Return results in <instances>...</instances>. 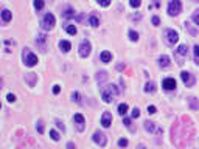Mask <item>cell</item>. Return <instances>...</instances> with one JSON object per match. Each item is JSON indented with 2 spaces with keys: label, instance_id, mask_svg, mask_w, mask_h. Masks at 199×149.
Returning a JSON list of instances; mask_svg holds the SVG:
<instances>
[{
  "label": "cell",
  "instance_id": "obj_1",
  "mask_svg": "<svg viewBox=\"0 0 199 149\" xmlns=\"http://www.w3.org/2000/svg\"><path fill=\"white\" fill-rule=\"evenodd\" d=\"M193 126L191 124H176L173 126V129H171V137H173V143L174 145H180V138H185L187 141L190 143V140L193 138Z\"/></svg>",
  "mask_w": 199,
  "mask_h": 149
},
{
  "label": "cell",
  "instance_id": "obj_2",
  "mask_svg": "<svg viewBox=\"0 0 199 149\" xmlns=\"http://www.w3.org/2000/svg\"><path fill=\"white\" fill-rule=\"evenodd\" d=\"M118 93H120V90H118L117 86H115V84H109L107 87H104V89H103L101 98L104 99V103H110V101H112V98L117 96Z\"/></svg>",
  "mask_w": 199,
  "mask_h": 149
},
{
  "label": "cell",
  "instance_id": "obj_3",
  "mask_svg": "<svg viewBox=\"0 0 199 149\" xmlns=\"http://www.w3.org/2000/svg\"><path fill=\"white\" fill-rule=\"evenodd\" d=\"M163 41H165L167 45L174 47V43H178V41H179V33L176 30H173V28L163 30Z\"/></svg>",
  "mask_w": 199,
  "mask_h": 149
},
{
  "label": "cell",
  "instance_id": "obj_4",
  "mask_svg": "<svg viewBox=\"0 0 199 149\" xmlns=\"http://www.w3.org/2000/svg\"><path fill=\"white\" fill-rule=\"evenodd\" d=\"M22 59H24V64L26 65V67H34V65L39 62V61H37V56L28 48L24 50V53H22Z\"/></svg>",
  "mask_w": 199,
  "mask_h": 149
},
{
  "label": "cell",
  "instance_id": "obj_5",
  "mask_svg": "<svg viewBox=\"0 0 199 149\" xmlns=\"http://www.w3.org/2000/svg\"><path fill=\"white\" fill-rule=\"evenodd\" d=\"M54 24H56V19H54V16L52 13H47L45 16H44V19H42V28L45 30V31L53 30Z\"/></svg>",
  "mask_w": 199,
  "mask_h": 149
},
{
  "label": "cell",
  "instance_id": "obj_6",
  "mask_svg": "<svg viewBox=\"0 0 199 149\" xmlns=\"http://www.w3.org/2000/svg\"><path fill=\"white\" fill-rule=\"evenodd\" d=\"M182 11V3L180 0H171L168 3V14L170 16H178Z\"/></svg>",
  "mask_w": 199,
  "mask_h": 149
},
{
  "label": "cell",
  "instance_id": "obj_7",
  "mask_svg": "<svg viewBox=\"0 0 199 149\" xmlns=\"http://www.w3.org/2000/svg\"><path fill=\"white\" fill-rule=\"evenodd\" d=\"M180 78H182V82L185 84V87H193V86H195V82H196L195 76H193L190 71H182Z\"/></svg>",
  "mask_w": 199,
  "mask_h": 149
},
{
  "label": "cell",
  "instance_id": "obj_8",
  "mask_svg": "<svg viewBox=\"0 0 199 149\" xmlns=\"http://www.w3.org/2000/svg\"><path fill=\"white\" fill-rule=\"evenodd\" d=\"M92 138H93V141H95L98 146H101V148H104V146L107 145V138H106V135H104L103 132H100V130H97L95 134H93Z\"/></svg>",
  "mask_w": 199,
  "mask_h": 149
},
{
  "label": "cell",
  "instance_id": "obj_9",
  "mask_svg": "<svg viewBox=\"0 0 199 149\" xmlns=\"http://www.w3.org/2000/svg\"><path fill=\"white\" fill-rule=\"evenodd\" d=\"M143 128H145V130L151 132V134H156V135L162 134V129L157 128V124L152 123V121H145V123H143Z\"/></svg>",
  "mask_w": 199,
  "mask_h": 149
},
{
  "label": "cell",
  "instance_id": "obj_10",
  "mask_svg": "<svg viewBox=\"0 0 199 149\" xmlns=\"http://www.w3.org/2000/svg\"><path fill=\"white\" fill-rule=\"evenodd\" d=\"M90 50H92L90 42L82 41V42L79 43V56H81V58H87V56L90 54Z\"/></svg>",
  "mask_w": 199,
  "mask_h": 149
},
{
  "label": "cell",
  "instance_id": "obj_11",
  "mask_svg": "<svg viewBox=\"0 0 199 149\" xmlns=\"http://www.w3.org/2000/svg\"><path fill=\"white\" fill-rule=\"evenodd\" d=\"M73 121H75V124H76V128H78V130L79 132H82L84 130V128H86V118L82 117L81 113H75V117H73Z\"/></svg>",
  "mask_w": 199,
  "mask_h": 149
},
{
  "label": "cell",
  "instance_id": "obj_12",
  "mask_svg": "<svg viewBox=\"0 0 199 149\" xmlns=\"http://www.w3.org/2000/svg\"><path fill=\"white\" fill-rule=\"evenodd\" d=\"M162 86H163L165 90H174L176 89V79L174 78H165Z\"/></svg>",
  "mask_w": 199,
  "mask_h": 149
},
{
  "label": "cell",
  "instance_id": "obj_13",
  "mask_svg": "<svg viewBox=\"0 0 199 149\" xmlns=\"http://www.w3.org/2000/svg\"><path fill=\"white\" fill-rule=\"evenodd\" d=\"M110 124H112V115L109 112H104L103 117H101V126L103 128H109Z\"/></svg>",
  "mask_w": 199,
  "mask_h": 149
},
{
  "label": "cell",
  "instance_id": "obj_14",
  "mask_svg": "<svg viewBox=\"0 0 199 149\" xmlns=\"http://www.w3.org/2000/svg\"><path fill=\"white\" fill-rule=\"evenodd\" d=\"M25 81L28 82L30 87H34L36 81H37V75H36V73H26V75H25Z\"/></svg>",
  "mask_w": 199,
  "mask_h": 149
},
{
  "label": "cell",
  "instance_id": "obj_15",
  "mask_svg": "<svg viewBox=\"0 0 199 149\" xmlns=\"http://www.w3.org/2000/svg\"><path fill=\"white\" fill-rule=\"evenodd\" d=\"M11 19H13V13H11L9 9H3L2 11V20L5 22V24H8Z\"/></svg>",
  "mask_w": 199,
  "mask_h": 149
},
{
  "label": "cell",
  "instance_id": "obj_16",
  "mask_svg": "<svg viewBox=\"0 0 199 149\" xmlns=\"http://www.w3.org/2000/svg\"><path fill=\"white\" fill-rule=\"evenodd\" d=\"M187 45H179L178 50H176V56H180V58H185L187 56Z\"/></svg>",
  "mask_w": 199,
  "mask_h": 149
},
{
  "label": "cell",
  "instance_id": "obj_17",
  "mask_svg": "<svg viewBox=\"0 0 199 149\" xmlns=\"http://www.w3.org/2000/svg\"><path fill=\"white\" fill-rule=\"evenodd\" d=\"M59 48L62 50L64 53H67V51H70V48H72V43H70L69 41H61V42H59Z\"/></svg>",
  "mask_w": 199,
  "mask_h": 149
},
{
  "label": "cell",
  "instance_id": "obj_18",
  "mask_svg": "<svg viewBox=\"0 0 199 149\" xmlns=\"http://www.w3.org/2000/svg\"><path fill=\"white\" fill-rule=\"evenodd\" d=\"M45 41H47L45 34H39V36H37V39H36V43H37V45H39L42 50H45Z\"/></svg>",
  "mask_w": 199,
  "mask_h": 149
},
{
  "label": "cell",
  "instance_id": "obj_19",
  "mask_svg": "<svg viewBox=\"0 0 199 149\" xmlns=\"http://www.w3.org/2000/svg\"><path fill=\"white\" fill-rule=\"evenodd\" d=\"M188 104H190V107H191L193 110L199 109V99L195 98V96H190V98H188Z\"/></svg>",
  "mask_w": 199,
  "mask_h": 149
},
{
  "label": "cell",
  "instance_id": "obj_20",
  "mask_svg": "<svg viewBox=\"0 0 199 149\" xmlns=\"http://www.w3.org/2000/svg\"><path fill=\"white\" fill-rule=\"evenodd\" d=\"M100 58H101V62L107 64V62H110V59H112V53H110V51H103Z\"/></svg>",
  "mask_w": 199,
  "mask_h": 149
},
{
  "label": "cell",
  "instance_id": "obj_21",
  "mask_svg": "<svg viewBox=\"0 0 199 149\" xmlns=\"http://www.w3.org/2000/svg\"><path fill=\"white\" fill-rule=\"evenodd\" d=\"M159 65L160 67H168L170 65V58L167 56V54H163V56L159 58Z\"/></svg>",
  "mask_w": 199,
  "mask_h": 149
},
{
  "label": "cell",
  "instance_id": "obj_22",
  "mask_svg": "<svg viewBox=\"0 0 199 149\" xmlns=\"http://www.w3.org/2000/svg\"><path fill=\"white\" fill-rule=\"evenodd\" d=\"M128 109H129L128 104H126V103H121L120 106H118V113L121 115V117H125V115L128 113Z\"/></svg>",
  "mask_w": 199,
  "mask_h": 149
},
{
  "label": "cell",
  "instance_id": "obj_23",
  "mask_svg": "<svg viewBox=\"0 0 199 149\" xmlns=\"http://www.w3.org/2000/svg\"><path fill=\"white\" fill-rule=\"evenodd\" d=\"M145 92L146 93H154V92H156V84H154V82H146Z\"/></svg>",
  "mask_w": 199,
  "mask_h": 149
},
{
  "label": "cell",
  "instance_id": "obj_24",
  "mask_svg": "<svg viewBox=\"0 0 199 149\" xmlns=\"http://www.w3.org/2000/svg\"><path fill=\"white\" fill-rule=\"evenodd\" d=\"M62 16H64L65 19H72V17H75V11L72 9V8H67V9L62 13Z\"/></svg>",
  "mask_w": 199,
  "mask_h": 149
},
{
  "label": "cell",
  "instance_id": "obj_25",
  "mask_svg": "<svg viewBox=\"0 0 199 149\" xmlns=\"http://www.w3.org/2000/svg\"><path fill=\"white\" fill-rule=\"evenodd\" d=\"M106 79H107V73H106V71H98V73H97V81L98 82H103Z\"/></svg>",
  "mask_w": 199,
  "mask_h": 149
},
{
  "label": "cell",
  "instance_id": "obj_26",
  "mask_svg": "<svg viewBox=\"0 0 199 149\" xmlns=\"http://www.w3.org/2000/svg\"><path fill=\"white\" fill-rule=\"evenodd\" d=\"M89 24L93 26V28H97V26L100 25V20H98L97 16H90V17H89Z\"/></svg>",
  "mask_w": 199,
  "mask_h": 149
},
{
  "label": "cell",
  "instance_id": "obj_27",
  "mask_svg": "<svg viewBox=\"0 0 199 149\" xmlns=\"http://www.w3.org/2000/svg\"><path fill=\"white\" fill-rule=\"evenodd\" d=\"M65 30H67V33H69V34H72V36H75L76 33H78V30H76L75 25H67V26H65Z\"/></svg>",
  "mask_w": 199,
  "mask_h": 149
},
{
  "label": "cell",
  "instance_id": "obj_28",
  "mask_svg": "<svg viewBox=\"0 0 199 149\" xmlns=\"http://www.w3.org/2000/svg\"><path fill=\"white\" fill-rule=\"evenodd\" d=\"M129 39H131L132 42H137V41H139V33H135L134 30H131V31H129Z\"/></svg>",
  "mask_w": 199,
  "mask_h": 149
},
{
  "label": "cell",
  "instance_id": "obj_29",
  "mask_svg": "<svg viewBox=\"0 0 199 149\" xmlns=\"http://www.w3.org/2000/svg\"><path fill=\"white\" fill-rule=\"evenodd\" d=\"M44 5H45V2H44V0H34V8H36L37 11H41V9L44 8Z\"/></svg>",
  "mask_w": 199,
  "mask_h": 149
},
{
  "label": "cell",
  "instance_id": "obj_30",
  "mask_svg": "<svg viewBox=\"0 0 199 149\" xmlns=\"http://www.w3.org/2000/svg\"><path fill=\"white\" fill-rule=\"evenodd\" d=\"M50 137H52V140L53 141H59V138H61V137H59V134H58V132L56 130H50Z\"/></svg>",
  "mask_w": 199,
  "mask_h": 149
},
{
  "label": "cell",
  "instance_id": "obj_31",
  "mask_svg": "<svg viewBox=\"0 0 199 149\" xmlns=\"http://www.w3.org/2000/svg\"><path fill=\"white\" fill-rule=\"evenodd\" d=\"M193 53H195V62L199 65V45H195V50H193Z\"/></svg>",
  "mask_w": 199,
  "mask_h": 149
},
{
  "label": "cell",
  "instance_id": "obj_32",
  "mask_svg": "<svg viewBox=\"0 0 199 149\" xmlns=\"http://www.w3.org/2000/svg\"><path fill=\"white\" fill-rule=\"evenodd\" d=\"M191 19H193V22H195V24L199 26V9H196L195 13H193V17H191Z\"/></svg>",
  "mask_w": 199,
  "mask_h": 149
},
{
  "label": "cell",
  "instance_id": "obj_33",
  "mask_svg": "<svg viewBox=\"0 0 199 149\" xmlns=\"http://www.w3.org/2000/svg\"><path fill=\"white\" fill-rule=\"evenodd\" d=\"M129 3H131L132 8H139L142 5V0H129Z\"/></svg>",
  "mask_w": 199,
  "mask_h": 149
},
{
  "label": "cell",
  "instance_id": "obj_34",
  "mask_svg": "<svg viewBox=\"0 0 199 149\" xmlns=\"http://www.w3.org/2000/svg\"><path fill=\"white\" fill-rule=\"evenodd\" d=\"M36 129H37L39 134H44V123H42V121H37V123H36Z\"/></svg>",
  "mask_w": 199,
  "mask_h": 149
},
{
  "label": "cell",
  "instance_id": "obj_35",
  "mask_svg": "<svg viewBox=\"0 0 199 149\" xmlns=\"http://www.w3.org/2000/svg\"><path fill=\"white\" fill-rule=\"evenodd\" d=\"M128 145H129V141L126 140V138H120V140H118V146H120V148H126Z\"/></svg>",
  "mask_w": 199,
  "mask_h": 149
},
{
  "label": "cell",
  "instance_id": "obj_36",
  "mask_svg": "<svg viewBox=\"0 0 199 149\" xmlns=\"http://www.w3.org/2000/svg\"><path fill=\"white\" fill-rule=\"evenodd\" d=\"M97 2L100 3V6H104V8H106V6H109V5H110V2H112V0H97Z\"/></svg>",
  "mask_w": 199,
  "mask_h": 149
},
{
  "label": "cell",
  "instance_id": "obj_37",
  "mask_svg": "<svg viewBox=\"0 0 199 149\" xmlns=\"http://www.w3.org/2000/svg\"><path fill=\"white\" fill-rule=\"evenodd\" d=\"M132 118H139L140 117V110H139V107H134V109H132Z\"/></svg>",
  "mask_w": 199,
  "mask_h": 149
},
{
  "label": "cell",
  "instance_id": "obj_38",
  "mask_svg": "<svg viewBox=\"0 0 199 149\" xmlns=\"http://www.w3.org/2000/svg\"><path fill=\"white\" fill-rule=\"evenodd\" d=\"M152 8H160V2L159 0H152V5H149V9Z\"/></svg>",
  "mask_w": 199,
  "mask_h": 149
},
{
  "label": "cell",
  "instance_id": "obj_39",
  "mask_svg": "<svg viewBox=\"0 0 199 149\" xmlns=\"http://www.w3.org/2000/svg\"><path fill=\"white\" fill-rule=\"evenodd\" d=\"M72 99L78 103V101H79V93H78V92H73V93H72Z\"/></svg>",
  "mask_w": 199,
  "mask_h": 149
},
{
  "label": "cell",
  "instance_id": "obj_40",
  "mask_svg": "<svg viewBox=\"0 0 199 149\" xmlns=\"http://www.w3.org/2000/svg\"><path fill=\"white\" fill-rule=\"evenodd\" d=\"M54 124H56V126H58V129H61V130H62V132L65 130V128H64V124H62V123H61V121H59V120H56V121H54Z\"/></svg>",
  "mask_w": 199,
  "mask_h": 149
},
{
  "label": "cell",
  "instance_id": "obj_41",
  "mask_svg": "<svg viewBox=\"0 0 199 149\" xmlns=\"http://www.w3.org/2000/svg\"><path fill=\"white\" fill-rule=\"evenodd\" d=\"M6 99H8V103H14V101H16V95H13V93H8Z\"/></svg>",
  "mask_w": 199,
  "mask_h": 149
},
{
  "label": "cell",
  "instance_id": "obj_42",
  "mask_svg": "<svg viewBox=\"0 0 199 149\" xmlns=\"http://www.w3.org/2000/svg\"><path fill=\"white\" fill-rule=\"evenodd\" d=\"M157 112V109L154 107V106H148V113H151V115H154Z\"/></svg>",
  "mask_w": 199,
  "mask_h": 149
},
{
  "label": "cell",
  "instance_id": "obj_43",
  "mask_svg": "<svg viewBox=\"0 0 199 149\" xmlns=\"http://www.w3.org/2000/svg\"><path fill=\"white\" fill-rule=\"evenodd\" d=\"M159 24H160V19L157 17V16H154V17H152V25H156V26H157Z\"/></svg>",
  "mask_w": 199,
  "mask_h": 149
},
{
  "label": "cell",
  "instance_id": "obj_44",
  "mask_svg": "<svg viewBox=\"0 0 199 149\" xmlns=\"http://www.w3.org/2000/svg\"><path fill=\"white\" fill-rule=\"evenodd\" d=\"M123 124L126 126V128H131V120H129V118H125V120H123Z\"/></svg>",
  "mask_w": 199,
  "mask_h": 149
},
{
  "label": "cell",
  "instance_id": "obj_45",
  "mask_svg": "<svg viewBox=\"0 0 199 149\" xmlns=\"http://www.w3.org/2000/svg\"><path fill=\"white\" fill-rule=\"evenodd\" d=\"M59 92H61V87L59 86H53V93H54V95H58Z\"/></svg>",
  "mask_w": 199,
  "mask_h": 149
}]
</instances>
